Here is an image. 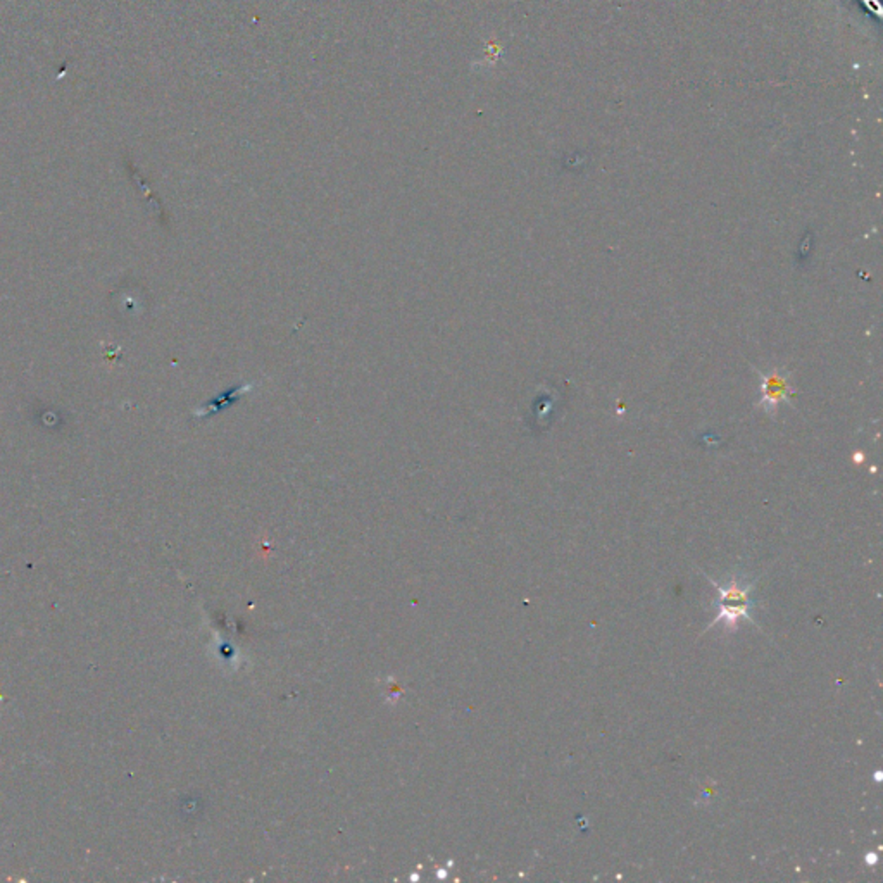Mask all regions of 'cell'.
<instances>
[{
	"label": "cell",
	"instance_id": "cell-1",
	"mask_svg": "<svg viewBox=\"0 0 883 883\" xmlns=\"http://www.w3.org/2000/svg\"><path fill=\"white\" fill-rule=\"evenodd\" d=\"M709 582L716 587L718 594L714 606H716L718 614L706 630L716 625H725L728 630H735L742 619L756 623L753 618V611L756 609V604H754L756 582L749 580L745 574H728L723 582L709 578Z\"/></svg>",
	"mask_w": 883,
	"mask_h": 883
},
{
	"label": "cell",
	"instance_id": "cell-3",
	"mask_svg": "<svg viewBox=\"0 0 883 883\" xmlns=\"http://www.w3.org/2000/svg\"><path fill=\"white\" fill-rule=\"evenodd\" d=\"M874 778H877V782H880V780H882V774H880V771H877V774H874Z\"/></svg>",
	"mask_w": 883,
	"mask_h": 883
},
{
	"label": "cell",
	"instance_id": "cell-2",
	"mask_svg": "<svg viewBox=\"0 0 883 883\" xmlns=\"http://www.w3.org/2000/svg\"><path fill=\"white\" fill-rule=\"evenodd\" d=\"M877 861H878L877 854H868V857H866V862H868V865H874Z\"/></svg>",
	"mask_w": 883,
	"mask_h": 883
}]
</instances>
